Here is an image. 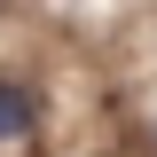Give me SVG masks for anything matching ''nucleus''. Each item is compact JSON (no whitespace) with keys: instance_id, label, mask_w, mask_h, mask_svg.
<instances>
[{"instance_id":"nucleus-1","label":"nucleus","mask_w":157,"mask_h":157,"mask_svg":"<svg viewBox=\"0 0 157 157\" xmlns=\"http://www.w3.org/2000/svg\"><path fill=\"white\" fill-rule=\"evenodd\" d=\"M32 126H39V110H32V86L0 78V141H24Z\"/></svg>"}]
</instances>
